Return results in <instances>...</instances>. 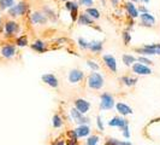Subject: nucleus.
I'll return each instance as SVG.
<instances>
[{
	"mask_svg": "<svg viewBox=\"0 0 160 145\" xmlns=\"http://www.w3.org/2000/svg\"><path fill=\"white\" fill-rule=\"evenodd\" d=\"M104 85H105V79L100 72H92L88 75V78H87V86L90 89H94V91L101 89L104 87Z\"/></svg>",
	"mask_w": 160,
	"mask_h": 145,
	"instance_id": "nucleus-1",
	"label": "nucleus"
},
{
	"mask_svg": "<svg viewBox=\"0 0 160 145\" xmlns=\"http://www.w3.org/2000/svg\"><path fill=\"white\" fill-rule=\"evenodd\" d=\"M141 56H157L160 55V44H147L142 47L135 50Z\"/></svg>",
	"mask_w": 160,
	"mask_h": 145,
	"instance_id": "nucleus-2",
	"label": "nucleus"
},
{
	"mask_svg": "<svg viewBox=\"0 0 160 145\" xmlns=\"http://www.w3.org/2000/svg\"><path fill=\"white\" fill-rule=\"evenodd\" d=\"M116 105V102H114V97L107 92L102 93L100 96V104H99V108L100 110L102 111H108V110H112Z\"/></svg>",
	"mask_w": 160,
	"mask_h": 145,
	"instance_id": "nucleus-3",
	"label": "nucleus"
},
{
	"mask_svg": "<svg viewBox=\"0 0 160 145\" xmlns=\"http://www.w3.org/2000/svg\"><path fill=\"white\" fill-rule=\"evenodd\" d=\"M28 8H29V5L24 1H21L18 4H15L12 8H8V12L11 17H21L28 12Z\"/></svg>",
	"mask_w": 160,
	"mask_h": 145,
	"instance_id": "nucleus-4",
	"label": "nucleus"
},
{
	"mask_svg": "<svg viewBox=\"0 0 160 145\" xmlns=\"http://www.w3.org/2000/svg\"><path fill=\"white\" fill-rule=\"evenodd\" d=\"M131 69H132V72L135 75H141V76H146V75H151L152 74V68L148 67V65H144L140 62H136L131 65Z\"/></svg>",
	"mask_w": 160,
	"mask_h": 145,
	"instance_id": "nucleus-5",
	"label": "nucleus"
},
{
	"mask_svg": "<svg viewBox=\"0 0 160 145\" xmlns=\"http://www.w3.org/2000/svg\"><path fill=\"white\" fill-rule=\"evenodd\" d=\"M102 62H104V65L110 70L111 72L116 74L117 70H118V65H117V59L116 57L112 56V55H104L102 56Z\"/></svg>",
	"mask_w": 160,
	"mask_h": 145,
	"instance_id": "nucleus-6",
	"label": "nucleus"
},
{
	"mask_svg": "<svg viewBox=\"0 0 160 145\" xmlns=\"http://www.w3.org/2000/svg\"><path fill=\"white\" fill-rule=\"evenodd\" d=\"M70 116H71L72 121L78 123V125H89V122H90L88 117L86 115L81 114L76 108H72L71 110H70Z\"/></svg>",
	"mask_w": 160,
	"mask_h": 145,
	"instance_id": "nucleus-7",
	"label": "nucleus"
},
{
	"mask_svg": "<svg viewBox=\"0 0 160 145\" xmlns=\"http://www.w3.org/2000/svg\"><path fill=\"white\" fill-rule=\"evenodd\" d=\"M83 79H84V72L81 69H71L68 74V81L72 85L80 83L81 81H83Z\"/></svg>",
	"mask_w": 160,
	"mask_h": 145,
	"instance_id": "nucleus-8",
	"label": "nucleus"
},
{
	"mask_svg": "<svg viewBox=\"0 0 160 145\" xmlns=\"http://www.w3.org/2000/svg\"><path fill=\"white\" fill-rule=\"evenodd\" d=\"M41 80L42 82H45L47 86L52 87V89H58L59 86V80L54 74H51V72H47V74H43L41 76Z\"/></svg>",
	"mask_w": 160,
	"mask_h": 145,
	"instance_id": "nucleus-9",
	"label": "nucleus"
},
{
	"mask_svg": "<svg viewBox=\"0 0 160 145\" xmlns=\"http://www.w3.org/2000/svg\"><path fill=\"white\" fill-rule=\"evenodd\" d=\"M138 17H140V24L142 27H147V28L154 27V24H155V17L153 16L152 13H149V12L140 13Z\"/></svg>",
	"mask_w": 160,
	"mask_h": 145,
	"instance_id": "nucleus-10",
	"label": "nucleus"
},
{
	"mask_svg": "<svg viewBox=\"0 0 160 145\" xmlns=\"http://www.w3.org/2000/svg\"><path fill=\"white\" fill-rule=\"evenodd\" d=\"M73 103H75V108L83 115H86L89 111V109H90V103L84 98H77Z\"/></svg>",
	"mask_w": 160,
	"mask_h": 145,
	"instance_id": "nucleus-11",
	"label": "nucleus"
},
{
	"mask_svg": "<svg viewBox=\"0 0 160 145\" xmlns=\"http://www.w3.org/2000/svg\"><path fill=\"white\" fill-rule=\"evenodd\" d=\"M4 30L8 36H13L19 32V24L16 21H8L4 24Z\"/></svg>",
	"mask_w": 160,
	"mask_h": 145,
	"instance_id": "nucleus-12",
	"label": "nucleus"
},
{
	"mask_svg": "<svg viewBox=\"0 0 160 145\" xmlns=\"http://www.w3.org/2000/svg\"><path fill=\"white\" fill-rule=\"evenodd\" d=\"M124 8H125V11H127V15H128L130 18H137V17L140 16V12H138V8H136V5H135V3H132V1H127L125 4H124Z\"/></svg>",
	"mask_w": 160,
	"mask_h": 145,
	"instance_id": "nucleus-13",
	"label": "nucleus"
},
{
	"mask_svg": "<svg viewBox=\"0 0 160 145\" xmlns=\"http://www.w3.org/2000/svg\"><path fill=\"white\" fill-rule=\"evenodd\" d=\"M30 21L32 24H39V25H43L47 23L48 18L45 16V13H42L40 11H35L30 15Z\"/></svg>",
	"mask_w": 160,
	"mask_h": 145,
	"instance_id": "nucleus-14",
	"label": "nucleus"
},
{
	"mask_svg": "<svg viewBox=\"0 0 160 145\" xmlns=\"http://www.w3.org/2000/svg\"><path fill=\"white\" fill-rule=\"evenodd\" d=\"M0 53L4 58H12V57L16 56V46L11 45V44L4 45L0 50Z\"/></svg>",
	"mask_w": 160,
	"mask_h": 145,
	"instance_id": "nucleus-15",
	"label": "nucleus"
},
{
	"mask_svg": "<svg viewBox=\"0 0 160 145\" xmlns=\"http://www.w3.org/2000/svg\"><path fill=\"white\" fill-rule=\"evenodd\" d=\"M129 121L122 116H113L111 120L108 121V126L111 127H118L119 129H122L125 125H128Z\"/></svg>",
	"mask_w": 160,
	"mask_h": 145,
	"instance_id": "nucleus-16",
	"label": "nucleus"
},
{
	"mask_svg": "<svg viewBox=\"0 0 160 145\" xmlns=\"http://www.w3.org/2000/svg\"><path fill=\"white\" fill-rule=\"evenodd\" d=\"M114 106H116L117 111H118L122 116H128V115H131V114H132V108L129 106V105L127 104V103H124V102H118Z\"/></svg>",
	"mask_w": 160,
	"mask_h": 145,
	"instance_id": "nucleus-17",
	"label": "nucleus"
},
{
	"mask_svg": "<svg viewBox=\"0 0 160 145\" xmlns=\"http://www.w3.org/2000/svg\"><path fill=\"white\" fill-rule=\"evenodd\" d=\"M75 131H76V133H77L78 138L89 137L90 133H92V129H90V127H89V125H78V127L75 128Z\"/></svg>",
	"mask_w": 160,
	"mask_h": 145,
	"instance_id": "nucleus-18",
	"label": "nucleus"
},
{
	"mask_svg": "<svg viewBox=\"0 0 160 145\" xmlns=\"http://www.w3.org/2000/svg\"><path fill=\"white\" fill-rule=\"evenodd\" d=\"M77 22H78V24H81V25H94V19L90 16H88L86 12L78 15Z\"/></svg>",
	"mask_w": 160,
	"mask_h": 145,
	"instance_id": "nucleus-19",
	"label": "nucleus"
},
{
	"mask_svg": "<svg viewBox=\"0 0 160 145\" xmlns=\"http://www.w3.org/2000/svg\"><path fill=\"white\" fill-rule=\"evenodd\" d=\"M102 48H104V45H102V41H89V47L88 50H90L93 53H100L102 52Z\"/></svg>",
	"mask_w": 160,
	"mask_h": 145,
	"instance_id": "nucleus-20",
	"label": "nucleus"
},
{
	"mask_svg": "<svg viewBox=\"0 0 160 145\" xmlns=\"http://www.w3.org/2000/svg\"><path fill=\"white\" fill-rule=\"evenodd\" d=\"M119 80H120V82H122L124 86H127V87H132V86L136 85V82H137L136 78L130 76V75H124V76L120 78Z\"/></svg>",
	"mask_w": 160,
	"mask_h": 145,
	"instance_id": "nucleus-21",
	"label": "nucleus"
},
{
	"mask_svg": "<svg viewBox=\"0 0 160 145\" xmlns=\"http://www.w3.org/2000/svg\"><path fill=\"white\" fill-rule=\"evenodd\" d=\"M30 46H32V48L34 51H36V52H39V53H42V52H45V51L47 50L45 41H42V40H35Z\"/></svg>",
	"mask_w": 160,
	"mask_h": 145,
	"instance_id": "nucleus-22",
	"label": "nucleus"
},
{
	"mask_svg": "<svg viewBox=\"0 0 160 145\" xmlns=\"http://www.w3.org/2000/svg\"><path fill=\"white\" fill-rule=\"evenodd\" d=\"M122 61H123V63H124L125 67H131L134 63H136L137 62V58L135 56H132V55L124 53V55L122 56Z\"/></svg>",
	"mask_w": 160,
	"mask_h": 145,
	"instance_id": "nucleus-23",
	"label": "nucleus"
},
{
	"mask_svg": "<svg viewBox=\"0 0 160 145\" xmlns=\"http://www.w3.org/2000/svg\"><path fill=\"white\" fill-rule=\"evenodd\" d=\"M63 125H64V121L62 119V116H60L59 114H54L53 117H52V126H53L54 128L59 129L63 127Z\"/></svg>",
	"mask_w": 160,
	"mask_h": 145,
	"instance_id": "nucleus-24",
	"label": "nucleus"
},
{
	"mask_svg": "<svg viewBox=\"0 0 160 145\" xmlns=\"http://www.w3.org/2000/svg\"><path fill=\"white\" fill-rule=\"evenodd\" d=\"M105 145H132V144L129 140H118L116 138H108L105 142Z\"/></svg>",
	"mask_w": 160,
	"mask_h": 145,
	"instance_id": "nucleus-25",
	"label": "nucleus"
},
{
	"mask_svg": "<svg viewBox=\"0 0 160 145\" xmlns=\"http://www.w3.org/2000/svg\"><path fill=\"white\" fill-rule=\"evenodd\" d=\"M78 8H80L78 3H75V1H73V5H72L71 10L69 11V12H70V15H71V19L73 21V22H76V21H77L78 15H80V12H78Z\"/></svg>",
	"mask_w": 160,
	"mask_h": 145,
	"instance_id": "nucleus-26",
	"label": "nucleus"
},
{
	"mask_svg": "<svg viewBox=\"0 0 160 145\" xmlns=\"http://www.w3.org/2000/svg\"><path fill=\"white\" fill-rule=\"evenodd\" d=\"M86 13H87L88 16L92 17L93 19H99V18H100V16H101L100 11H99L98 8H86Z\"/></svg>",
	"mask_w": 160,
	"mask_h": 145,
	"instance_id": "nucleus-27",
	"label": "nucleus"
},
{
	"mask_svg": "<svg viewBox=\"0 0 160 145\" xmlns=\"http://www.w3.org/2000/svg\"><path fill=\"white\" fill-rule=\"evenodd\" d=\"M15 5V0H0V10H8Z\"/></svg>",
	"mask_w": 160,
	"mask_h": 145,
	"instance_id": "nucleus-28",
	"label": "nucleus"
},
{
	"mask_svg": "<svg viewBox=\"0 0 160 145\" xmlns=\"http://www.w3.org/2000/svg\"><path fill=\"white\" fill-rule=\"evenodd\" d=\"M28 44H29V41H28V36L27 35H21V36H18L16 39V45L18 47H24Z\"/></svg>",
	"mask_w": 160,
	"mask_h": 145,
	"instance_id": "nucleus-29",
	"label": "nucleus"
},
{
	"mask_svg": "<svg viewBox=\"0 0 160 145\" xmlns=\"http://www.w3.org/2000/svg\"><path fill=\"white\" fill-rule=\"evenodd\" d=\"M99 140H100V137L98 134H90L86 140V145H98Z\"/></svg>",
	"mask_w": 160,
	"mask_h": 145,
	"instance_id": "nucleus-30",
	"label": "nucleus"
},
{
	"mask_svg": "<svg viewBox=\"0 0 160 145\" xmlns=\"http://www.w3.org/2000/svg\"><path fill=\"white\" fill-rule=\"evenodd\" d=\"M43 13H45V16L47 17V18H51L52 21L56 19V13H54V11H53L52 8H49L48 6H45V8H43Z\"/></svg>",
	"mask_w": 160,
	"mask_h": 145,
	"instance_id": "nucleus-31",
	"label": "nucleus"
},
{
	"mask_svg": "<svg viewBox=\"0 0 160 145\" xmlns=\"http://www.w3.org/2000/svg\"><path fill=\"white\" fill-rule=\"evenodd\" d=\"M137 62H140V63H142L144 65H148V67L153 64V61L147 56H140L137 58Z\"/></svg>",
	"mask_w": 160,
	"mask_h": 145,
	"instance_id": "nucleus-32",
	"label": "nucleus"
},
{
	"mask_svg": "<svg viewBox=\"0 0 160 145\" xmlns=\"http://www.w3.org/2000/svg\"><path fill=\"white\" fill-rule=\"evenodd\" d=\"M87 65H88V68L92 69V72H98L100 69V65L93 59H87Z\"/></svg>",
	"mask_w": 160,
	"mask_h": 145,
	"instance_id": "nucleus-33",
	"label": "nucleus"
},
{
	"mask_svg": "<svg viewBox=\"0 0 160 145\" xmlns=\"http://www.w3.org/2000/svg\"><path fill=\"white\" fill-rule=\"evenodd\" d=\"M66 136L69 137V139H71V140H75V142H78V139H80L75 129H69V131L66 132Z\"/></svg>",
	"mask_w": 160,
	"mask_h": 145,
	"instance_id": "nucleus-34",
	"label": "nucleus"
},
{
	"mask_svg": "<svg viewBox=\"0 0 160 145\" xmlns=\"http://www.w3.org/2000/svg\"><path fill=\"white\" fill-rule=\"evenodd\" d=\"M77 3H78L80 6H84L86 8H93V5H94V1L93 0H78Z\"/></svg>",
	"mask_w": 160,
	"mask_h": 145,
	"instance_id": "nucleus-35",
	"label": "nucleus"
},
{
	"mask_svg": "<svg viewBox=\"0 0 160 145\" xmlns=\"http://www.w3.org/2000/svg\"><path fill=\"white\" fill-rule=\"evenodd\" d=\"M122 39H123V42H124V45L125 46H128L129 44H130V41H131V34L127 30V32H124L122 34Z\"/></svg>",
	"mask_w": 160,
	"mask_h": 145,
	"instance_id": "nucleus-36",
	"label": "nucleus"
},
{
	"mask_svg": "<svg viewBox=\"0 0 160 145\" xmlns=\"http://www.w3.org/2000/svg\"><path fill=\"white\" fill-rule=\"evenodd\" d=\"M120 131H122V134H123V137L125 138V139H130L131 133H130V129H129V123L128 125H125V126L120 129Z\"/></svg>",
	"mask_w": 160,
	"mask_h": 145,
	"instance_id": "nucleus-37",
	"label": "nucleus"
},
{
	"mask_svg": "<svg viewBox=\"0 0 160 145\" xmlns=\"http://www.w3.org/2000/svg\"><path fill=\"white\" fill-rule=\"evenodd\" d=\"M77 42H78V46H80L81 48H83V50H88L89 41H87L86 39H83V38H80Z\"/></svg>",
	"mask_w": 160,
	"mask_h": 145,
	"instance_id": "nucleus-38",
	"label": "nucleus"
},
{
	"mask_svg": "<svg viewBox=\"0 0 160 145\" xmlns=\"http://www.w3.org/2000/svg\"><path fill=\"white\" fill-rule=\"evenodd\" d=\"M96 127H98L99 131H101V132L105 129L104 122H102V119H101V116H100V115H98V116H96Z\"/></svg>",
	"mask_w": 160,
	"mask_h": 145,
	"instance_id": "nucleus-39",
	"label": "nucleus"
},
{
	"mask_svg": "<svg viewBox=\"0 0 160 145\" xmlns=\"http://www.w3.org/2000/svg\"><path fill=\"white\" fill-rule=\"evenodd\" d=\"M65 140L64 138H58V139H56L53 143H52V145H65Z\"/></svg>",
	"mask_w": 160,
	"mask_h": 145,
	"instance_id": "nucleus-40",
	"label": "nucleus"
},
{
	"mask_svg": "<svg viewBox=\"0 0 160 145\" xmlns=\"http://www.w3.org/2000/svg\"><path fill=\"white\" fill-rule=\"evenodd\" d=\"M138 12H141V13H146V12H149V11H148V8H146V6L141 5V6L138 8Z\"/></svg>",
	"mask_w": 160,
	"mask_h": 145,
	"instance_id": "nucleus-41",
	"label": "nucleus"
},
{
	"mask_svg": "<svg viewBox=\"0 0 160 145\" xmlns=\"http://www.w3.org/2000/svg\"><path fill=\"white\" fill-rule=\"evenodd\" d=\"M65 145H77V142L71 140V139H68V140L65 142Z\"/></svg>",
	"mask_w": 160,
	"mask_h": 145,
	"instance_id": "nucleus-42",
	"label": "nucleus"
},
{
	"mask_svg": "<svg viewBox=\"0 0 160 145\" xmlns=\"http://www.w3.org/2000/svg\"><path fill=\"white\" fill-rule=\"evenodd\" d=\"M110 1H111V4H112L113 6H118L120 0H110Z\"/></svg>",
	"mask_w": 160,
	"mask_h": 145,
	"instance_id": "nucleus-43",
	"label": "nucleus"
},
{
	"mask_svg": "<svg viewBox=\"0 0 160 145\" xmlns=\"http://www.w3.org/2000/svg\"><path fill=\"white\" fill-rule=\"evenodd\" d=\"M138 1H141V3H144V4H148V3H149V0H138Z\"/></svg>",
	"mask_w": 160,
	"mask_h": 145,
	"instance_id": "nucleus-44",
	"label": "nucleus"
},
{
	"mask_svg": "<svg viewBox=\"0 0 160 145\" xmlns=\"http://www.w3.org/2000/svg\"><path fill=\"white\" fill-rule=\"evenodd\" d=\"M102 1V5H106V0H101Z\"/></svg>",
	"mask_w": 160,
	"mask_h": 145,
	"instance_id": "nucleus-45",
	"label": "nucleus"
},
{
	"mask_svg": "<svg viewBox=\"0 0 160 145\" xmlns=\"http://www.w3.org/2000/svg\"><path fill=\"white\" fill-rule=\"evenodd\" d=\"M130 1H132V3H137L138 0H130Z\"/></svg>",
	"mask_w": 160,
	"mask_h": 145,
	"instance_id": "nucleus-46",
	"label": "nucleus"
},
{
	"mask_svg": "<svg viewBox=\"0 0 160 145\" xmlns=\"http://www.w3.org/2000/svg\"><path fill=\"white\" fill-rule=\"evenodd\" d=\"M63 1H65V3H66V1H69V0H63Z\"/></svg>",
	"mask_w": 160,
	"mask_h": 145,
	"instance_id": "nucleus-47",
	"label": "nucleus"
},
{
	"mask_svg": "<svg viewBox=\"0 0 160 145\" xmlns=\"http://www.w3.org/2000/svg\"><path fill=\"white\" fill-rule=\"evenodd\" d=\"M0 24H1V19H0Z\"/></svg>",
	"mask_w": 160,
	"mask_h": 145,
	"instance_id": "nucleus-48",
	"label": "nucleus"
},
{
	"mask_svg": "<svg viewBox=\"0 0 160 145\" xmlns=\"http://www.w3.org/2000/svg\"><path fill=\"white\" fill-rule=\"evenodd\" d=\"M0 19H1V18H0Z\"/></svg>",
	"mask_w": 160,
	"mask_h": 145,
	"instance_id": "nucleus-49",
	"label": "nucleus"
}]
</instances>
